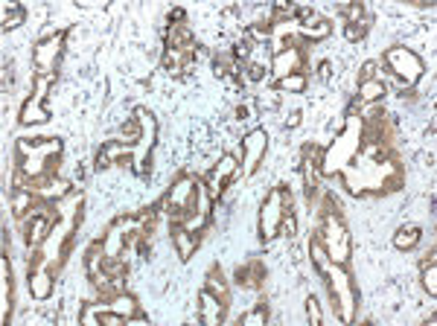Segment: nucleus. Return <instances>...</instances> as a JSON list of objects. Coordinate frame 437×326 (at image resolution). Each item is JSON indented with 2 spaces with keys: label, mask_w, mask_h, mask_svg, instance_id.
I'll list each match as a JSON object with an SVG mask.
<instances>
[{
  "label": "nucleus",
  "mask_w": 437,
  "mask_h": 326,
  "mask_svg": "<svg viewBox=\"0 0 437 326\" xmlns=\"http://www.w3.org/2000/svg\"><path fill=\"white\" fill-rule=\"evenodd\" d=\"M117 140L137 146V140H140V123H137V116H128V120L120 125V132H117Z\"/></svg>",
  "instance_id": "c85d7f7f"
},
{
  "label": "nucleus",
  "mask_w": 437,
  "mask_h": 326,
  "mask_svg": "<svg viewBox=\"0 0 437 326\" xmlns=\"http://www.w3.org/2000/svg\"><path fill=\"white\" fill-rule=\"evenodd\" d=\"M423 289L429 292V297H437V259H434V254L423 263Z\"/></svg>",
  "instance_id": "cd10ccee"
},
{
  "label": "nucleus",
  "mask_w": 437,
  "mask_h": 326,
  "mask_svg": "<svg viewBox=\"0 0 437 326\" xmlns=\"http://www.w3.org/2000/svg\"><path fill=\"white\" fill-rule=\"evenodd\" d=\"M271 23H251L248 27V41L251 38H257V41H271Z\"/></svg>",
  "instance_id": "473e14b6"
},
{
  "label": "nucleus",
  "mask_w": 437,
  "mask_h": 326,
  "mask_svg": "<svg viewBox=\"0 0 437 326\" xmlns=\"http://www.w3.org/2000/svg\"><path fill=\"white\" fill-rule=\"evenodd\" d=\"M307 85H309L307 73H289L283 79H274V90H280V94H303Z\"/></svg>",
  "instance_id": "5701e85b"
},
{
  "label": "nucleus",
  "mask_w": 437,
  "mask_h": 326,
  "mask_svg": "<svg viewBox=\"0 0 437 326\" xmlns=\"http://www.w3.org/2000/svg\"><path fill=\"white\" fill-rule=\"evenodd\" d=\"M26 21V12L18 3H3V30H15Z\"/></svg>",
  "instance_id": "c756f323"
},
{
  "label": "nucleus",
  "mask_w": 437,
  "mask_h": 326,
  "mask_svg": "<svg viewBox=\"0 0 437 326\" xmlns=\"http://www.w3.org/2000/svg\"><path fill=\"white\" fill-rule=\"evenodd\" d=\"M344 12V18H347V23H367L365 21V9L362 3H350V6H338Z\"/></svg>",
  "instance_id": "72a5a7b5"
},
{
  "label": "nucleus",
  "mask_w": 437,
  "mask_h": 326,
  "mask_svg": "<svg viewBox=\"0 0 437 326\" xmlns=\"http://www.w3.org/2000/svg\"><path fill=\"white\" fill-rule=\"evenodd\" d=\"M195 184H198V181H195L193 175L181 172L175 181H172L169 192L164 195L161 201H157V207H161L164 213H169V218H172V221H181V218H184V213H187L190 207H193V198H195Z\"/></svg>",
  "instance_id": "423d86ee"
},
{
  "label": "nucleus",
  "mask_w": 437,
  "mask_h": 326,
  "mask_svg": "<svg viewBox=\"0 0 437 326\" xmlns=\"http://www.w3.org/2000/svg\"><path fill=\"white\" fill-rule=\"evenodd\" d=\"M300 35H303V41H327V38L333 35V21L318 18L309 27H300Z\"/></svg>",
  "instance_id": "a878e982"
},
{
  "label": "nucleus",
  "mask_w": 437,
  "mask_h": 326,
  "mask_svg": "<svg viewBox=\"0 0 437 326\" xmlns=\"http://www.w3.org/2000/svg\"><path fill=\"white\" fill-rule=\"evenodd\" d=\"M204 289H210V292H213L216 297H222V300H228V297H231L228 280H224L222 268H210V271H207V283H204Z\"/></svg>",
  "instance_id": "bb28decb"
},
{
  "label": "nucleus",
  "mask_w": 437,
  "mask_h": 326,
  "mask_svg": "<svg viewBox=\"0 0 437 326\" xmlns=\"http://www.w3.org/2000/svg\"><path fill=\"white\" fill-rule=\"evenodd\" d=\"M262 280H266V268H262L260 259H251L248 265H240L236 268V283L242 285V289H251V292H257Z\"/></svg>",
  "instance_id": "a211bd4d"
},
{
  "label": "nucleus",
  "mask_w": 437,
  "mask_h": 326,
  "mask_svg": "<svg viewBox=\"0 0 437 326\" xmlns=\"http://www.w3.org/2000/svg\"><path fill=\"white\" fill-rule=\"evenodd\" d=\"M303 64H307V53H303V47L298 44H286L274 53L271 59V73L274 79H283L289 73H303Z\"/></svg>",
  "instance_id": "f8f14e48"
},
{
  "label": "nucleus",
  "mask_w": 437,
  "mask_h": 326,
  "mask_svg": "<svg viewBox=\"0 0 437 326\" xmlns=\"http://www.w3.org/2000/svg\"><path fill=\"white\" fill-rule=\"evenodd\" d=\"M169 21H187V12H184V9H172L169 12Z\"/></svg>",
  "instance_id": "37998d69"
},
{
  "label": "nucleus",
  "mask_w": 437,
  "mask_h": 326,
  "mask_svg": "<svg viewBox=\"0 0 437 326\" xmlns=\"http://www.w3.org/2000/svg\"><path fill=\"white\" fill-rule=\"evenodd\" d=\"M236 116H240V120H251V108H248V105H240V108H236Z\"/></svg>",
  "instance_id": "c03bdc74"
},
{
  "label": "nucleus",
  "mask_w": 437,
  "mask_h": 326,
  "mask_svg": "<svg viewBox=\"0 0 437 326\" xmlns=\"http://www.w3.org/2000/svg\"><path fill=\"white\" fill-rule=\"evenodd\" d=\"M309 256H312V265H315V271L321 274V277H327V271L333 268V259H329V254H327L324 242L318 239V236L309 242Z\"/></svg>",
  "instance_id": "393cba45"
},
{
  "label": "nucleus",
  "mask_w": 437,
  "mask_h": 326,
  "mask_svg": "<svg viewBox=\"0 0 437 326\" xmlns=\"http://www.w3.org/2000/svg\"><path fill=\"white\" fill-rule=\"evenodd\" d=\"M21 221V227H23V239H26V247H41L47 239H50V233L52 227H56V221L59 218H52V216H44V213H30V216H23L18 218Z\"/></svg>",
  "instance_id": "9b49d317"
},
{
  "label": "nucleus",
  "mask_w": 437,
  "mask_h": 326,
  "mask_svg": "<svg viewBox=\"0 0 437 326\" xmlns=\"http://www.w3.org/2000/svg\"><path fill=\"white\" fill-rule=\"evenodd\" d=\"M327 283H329V297H333V306L338 312L341 323H353L356 320V306H359V294H356V285L347 265H333L327 271Z\"/></svg>",
  "instance_id": "f03ea898"
},
{
  "label": "nucleus",
  "mask_w": 437,
  "mask_h": 326,
  "mask_svg": "<svg viewBox=\"0 0 437 326\" xmlns=\"http://www.w3.org/2000/svg\"><path fill=\"white\" fill-rule=\"evenodd\" d=\"M329 73H333V64H329V61H321V64H318V76H321L324 82L329 79Z\"/></svg>",
  "instance_id": "a19ab883"
},
{
  "label": "nucleus",
  "mask_w": 437,
  "mask_h": 326,
  "mask_svg": "<svg viewBox=\"0 0 437 326\" xmlns=\"http://www.w3.org/2000/svg\"><path fill=\"white\" fill-rule=\"evenodd\" d=\"M105 256H108V254H105L102 239H97V242H90V245H88V251H85V274H88V277H94V274L102 271Z\"/></svg>",
  "instance_id": "4be33fe9"
},
{
  "label": "nucleus",
  "mask_w": 437,
  "mask_h": 326,
  "mask_svg": "<svg viewBox=\"0 0 437 326\" xmlns=\"http://www.w3.org/2000/svg\"><path fill=\"white\" fill-rule=\"evenodd\" d=\"M388 94V88L382 79H370V82H359V94H356V99L362 102V105H376V102H382Z\"/></svg>",
  "instance_id": "412c9836"
},
{
  "label": "nucleus",
  "mask_w": 437,
  "mask_h": 326,
  "mask_svg": "<svg viewBox=\"0 0 437 326\" xmlns=\"http://www.w3.org/2000/svg\"><path fill=\"white\" fill-rule=\"evenodd\" d=\"M131 161H135V146H131V143L108 140V143H102V149H99V154H97V169L102 172V169H108V166H114V163L126 166V163H131Z\"/></svg>",
  "instance_id": "4468645a"
},
{
  "label": "nucleus",
  "mask_w": 437,
  "mask_h": 326,
  "mask_svg": "<svg viewBox=\"0 0 437 326\" xmlns=\"http://www.w3.org/2000/svg\"><path fill=\"white\" fill-rule=\"evenodd\" d=\"M190 50H178V47H166L164 50V70L169 76H181L184 70H187V64H190Z\"/></svg>",
  "instance_id": "aec40b11"
},
{
  "label": "nucleus",
  "mask_w": 437,
  "mask_h": 326,
  "mask_svg": "<svg viewBox=\"0 0 437 326\" xmlns=\"http://www.w3.org/2000/svg\"><path fill=\"white\" fill-rule=\"evenodd\" d=\"M269 323V306L260 303L254 312H248V315H242V326H266Z\"/></svg>",
  "instance_id": "7c9ffc66"
},
{
  "label": "nucleus",
  "mask_w": 437,
  "mask_h": 326,
  "mask_svg": "<svg viewBox=\"0 0 437 326\" xmlns=\"http://www.w3.org/2000/svg\"><path fill=\"white\" fill-rule=\"evenodd\" d=\"M135 116L140 123V140L135 146V161H131V166H135L137 175H146L152 169V149L157 143V116L149 108H135Z\"/></svg>",
  "instance_id": "39448f33"
},
{
  "label": "nucleus",
  "mask_w": 437,
  "mask_h": 326,
  "mask_svg": "<svg viewBox=\"0 0 437 326\" xmlns=\"http://www.w3.org/2000/svg\"><path fill=\"white\" fill-rule=\"evenodd\" d=\"M300 123H303V114H300V111H295V114H291L289 120H286V128H298Z\"/></svg>",
  "instance_id": "79ce46f5"
},
{
  "label": "nucleus",
  "mask_w": 437,
  "mask_h": 326,
  "mask_svg": "<svg viewBox=\"0 0 437 326\" xmlns=\"http://www.w3.org/2000/svg\"><path fill=\"white\" fill-rule=\"evenodd\" d=\"M291 210V192L283 187H274L266 201H262V210H260V239L262 242H271L280 236V225H283V216Z\"/></svg>",
  "instance_id": "20e7f679"
},
{
  "label": "nucleus",
  "mask_w": 437,
  "mask_h": 326,
  "mask_svg": "<svg viewBox=\"0 0 437 326\" xmlns=\"http://www.w3.org/2000/svg\"><path fill=\"white\" fill-rule=\"evenodd\" d=\"M0 306H3L0 318H3V323H6L9 309H12V271H9V256L6 254L0 256Z\"/></svg>",
  "instance_id": "6ab92c4d"
},
{
  "label": "nucleus",
  "mask_w": 437,
  "mask_h": 326,
  "mask_svg": "<svg viewBox=\"0 0 437 326\" xmlns=\"http://www.w3.org/2000/svg\"><path fill=\"white\" fill-rule=\"evenodd\" d=\"M367 35V23H344V38L347 41H362V38Z\"/></svg>",
  "instance_id": "f704fd0d"
},
{
  "label": "nucleus",
  "mask_w": 437,
  "mask_h": 326,
  "mask_svg": "<svg viewBox=\"0 0 437 326\" xmlns=\"http://www.w3.org/2000/svg\"><path fill=\"white\" fill-rule=\"evenodd\" d=\"M248 73V82H262V79H266V68H262V64H248V68H245Z\"/></svg>",
  "instance_id": "58836bf2"
},
{
  "label": "nucleus",
  "mask_w": 437,
  "mask_h": 326,
  "mask_svg": "<svg viewBox=\"0 0 437 326\" xmlns=\"http://www.w3.org/2000/svg\"><path fill=\"white\" fill-rule=\"evenodd\" d=\"M318 239L324 242L329 259H333V265H347L350 263V233H347V225H344L341 218V210L338 204L333 207V198L324 201V213H321V225H318Z\"/></svg>",
  "instance_id": "f257e3e1"
},
{
  "label": "nucleus",
  "mask_w": 437,
  "mask_h": 326,
  "mask_svg": "<svg viewBox=\"0 0 437 326\" xmlns=\"http://www.w3.org/2000/svg\"><path fill=\"white\" fill-rule=\"evenodd\" d=\"M423 239V230L414 227V225H408V227H400L394 233V247L396 251H411V247H417Z\"/></svg>",
  "instance_id": "b1692460"
},
{
  "label": "nucleus",
  "mask_w": 437,
  "mask_h": 326,
  "mask_svg": "<svg viewBox=\"0 0 437 326\" xmlns=\"http://www.w3.org/2000/svg\"><path fill=\"white\" fill-rule=\"evenodd\" d=\"M105 303H108V309L111 312H117V315H123L126 318V323H131L135 318H140L143 312H140V303H137V297L135 294H128L126 289L123 292H117L111 300H105Z\"/></svg>",
  "instance_id": "f3484780"
},
{
  "label": "nucleus",
  "mask_w": 437,
  "mask_h": 326,
  "mask_svg": "<svg viewBox=\"0 0 437 326\" xmlns=\"http://www.w3.org/2000/svg\"><path fill=\"white\" fill-rule=\"evenodd\" d=\"M224 312H228V300L216 297L210 289L198 292V320L204 326H219L224 320Z\"/></svg>",
  "instance_id": "ddd939ff"
},
{
  "label": "nucleus",
  "mask_w": 437,
  "mask_h": 326,
  "mask_svg": "<svg viewBox=\"0 0 437 326\" xmlns=\"http://www.w3.org/2000/svg\"><path fill=\"white\" fill-rule=\"evenodd\" d=\"M269 152V132L266 128H251L242 137V161H245V175H254L262 158Z\"/></svg>",
  "instance_id": "9d476101"
},
{
  "label": "nucleus",
  "mask_w": 437,
  "mask_h": 326,
  "mask_svg": "<svg viewBox=\"0 0 437 326\" xmlns=\"http://www.w3.org/2000/svg\"><path fill=\"white\" fill-rule=\"evenodd\" d=\"M277 105H280V90H271V94H262L260 96V108L262 111H274Z\"/></svg>",
  "instance_id": "e433bc0d"
},
{
  "label": "nucleus",
  "mask_w": 437,
  "mask_h": 326,
  "mask_svg": "<svg viewBox=\"0 0 437 326\" xmlns=\"http://www.w3.org/2000/svg\"><path fill=\"white\" fill-rule=\"evenodd\" d=\"M198 242H202V239H198V233H190L181 221H172V245H175V254H178L181 263H187V259L195 254Z\"/></svg>",
  "instance_id": "dca6fc26"
},
{
  "label": "nucleus",
  "mask_w": 437,
  "mask_h": 326,
  "mask_svg": "<svg viewBox=\"0 0 437 326\" xmlns=\"http://www.w3.org/2000/svg\"><path fill=\"white\" fill-rule=\"evenodd\" d=\"M382 61H385V68L391 70V76L402 88H414L423 79V73H426V64H423V59L414 53L411 47H402V44L388 47L385 56H382Z\"/></svg>",
  "instance_id": "7ed1b4c3"
},
{
  "label": "nucleus",
  "mask_w": 437,
  "mask_h": 326,
  "mask_svg": "<svg viewBox=\"0 0 437 326\" xmlns=\"http://www.w3.org/2000/svg\"><path fill=\"white\" fill-rule=\"evenodd\" d=\"M370 79H379V76H376V61H365V64H362L359 82H370Z\"/></svg>",
  "instance_id": "ea45409f"
},
{
  "label": "nucleus",
  "mask_w": 437,
  "mask_h": 326,
  "mask_svg": "<svg viewBox=\"0 0 437 326\" xmlns=\"http://www.w3.org/2000/svg\"><path fill=\"white\" fill-rule=\"evenodd\" d=\"M307 318L312 326H321L324 323V312H321V303H318V297H307Z\"/></svg>",
  "instance_id": "2f4dec72"
},
{
  "label": "nucleus",
  "mask_w": 437,
  "mask_h": 326,
  "mask_svg": "<svg viewBox=\"0 0 437 326\" xmlns=\"http://www.w3.org/2000/svg\"><path fill=\"white\" fill-rule=\"evenodd\" d=\"M64 38H68V30H59V32L41 38V41L32 47V64H35L38 76H56L59 59L64 53Z\"/></svg>",
  "instance_id": "0eeeda50"
},
{
  "label": "nucleus",
  "mask_w": 437,
  "mask_h": 326,
  "mask_svg": "<svg viewBox=\"0 0 437 326\" xmlns=\"http://www.w3.org/2000/svg\"><path fill=\"white\" fill-rule=\"evenodd\" d=\"M52 79H56V76H38L35 90L26 96L23 108H21V125H44L50 120V114L44 108V96H47Z\"/></svg>",
  "instance_id": "6e6552de"
},
{
  "label": "nucleus",
  "mask_w": 437,
  "mask_h": 326,
  "mask_svg": "<svg viewBox=\"0 0 437 326\" xmlns=\"http://www.w3.org/2000/svg\"><path fill=\"white\" fill-rule=\"evenodd\" d=\"M280 233H286V236H289V239H295V236H298V218H295V213H291V210H289V213L283 216V225H280Z\"/></svg>",
  "instance_id": "c9c22d12"
},
{
  "label": "nucleus",
  "mask_w": 437,
  "mask_h": 326,
  "mask_svg": "<svg viewBox=\"0 0 437 326\" xmlns=\"http://www.w3.org/2000/svg\"><path fill=\"white\" fill-rule=\"evenodd\" d=\"M251 47H254V44H251L248 38H245V41H240V44L233 47V53H231V56H233L236 61H248V59H251Z\"/></svg>",
  "instance_id": "4c0bfd02"
},
{
  "label": "nucleus",
  "mask_w": 437,
  "mask_h": 326,
  "mask_svg": "<svg viewBox=\"0 0 437 326\" xmlns=\"http://www.w3.org/2000/svg\"><path fill=\"white\" fill-rule=\"evenodd\" d=\"M236 172H240V158H236V154H222L219 163L210 169L207 178H204V187H207V192H210V198L219 201L222 192H224V187L231 184V178H233Z\"/></svg>",
  "instance_id": "1a4fd4ad"
},
{
  "label": "nucleus",
  "mask_w": 437,
  "mask_h": 326,
  "mask_svg": "<svg viewBox=\"0 0 437 326\" xmlns=\"http://www.w3.org/2000/svg\"><path fill=\"white\" fill-rule=\"evenodd\" d=\"M52 292H56V271L47 268V265L30 271V294H32V300L44 303V300L52 297Z\"/></svg>",
  "instance_id": "2eb2a0df"
}]
</instances>
